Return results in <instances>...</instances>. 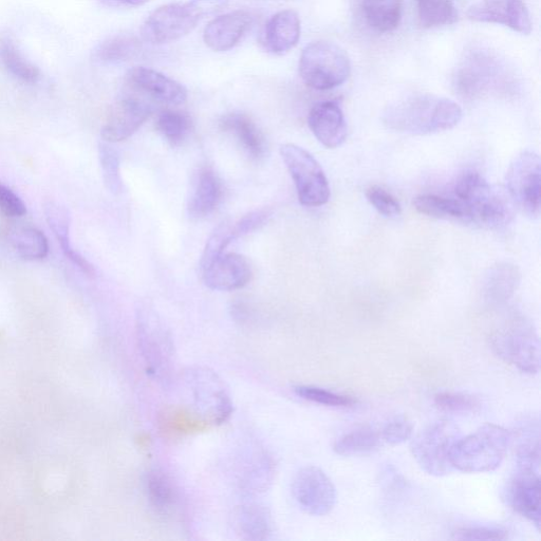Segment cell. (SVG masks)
Returning <instances> with one entry per match:
<instances>
[{
	"mask_svg": "<svg viewBox=\"0 0 541 541\" xmlns=\"http://www.w3.org/2000/svg\"><path fill=\"white\" fill-rule=\"evenodd\" d=\"M383 445L380 429L361 426L338 439L333 450L340 456H363L377 452Z\"/></svg>",
	"mask_w": 541,
	"mask_h": 541,
	"instance_id": "83f0119b",
	"label": "cell"
},
{
	"mask_svg": "<svg viewBox=\"0 0 541 541\" xmlns=\"http://www.w3.org/2000/svg\"><path fill=\"white\" fill-rule=\"evenodd\" d=\"M521 282V273L511 263H498L491 267L483 279L484 300L492 306H501L511 300Z\"/></svg>",
	"mask_w": 541,
	"mask_h": 541,
	"instance_id": "603a6c76",
	"label": "cell"
},
{
	"mask_svg": "<svg viewBox=\"0 0 541 541\" xmlns=\"http://www.w3.org/2000/svg\"><path fill=\"white\" fill-rule=\"evenodd\" d=\"M11 244L22 258L41 260L47 257L49 245L46 236L35 228H21L12 232Z\"/></svg>",
	"mask_w": 541,
	"mask_h": 541,
	"instance_id": "d6a6232c",
	"label": "cell"
},
{
	"mask_svg": "<svg viewBox=\"0 0 541 541\" xmlns=\"http://www.w3.org/2000/svg\"><path fill=\"white\" fill-rule=\"evenodd\" d=\"M253 15L245 10H237L218 16L203 32V41L215 52L233 49L251 29Z\"/></svg>",
	"mask_w": 541,
	"mask_h": 541,
	"instance_id": "d6986e66",
	"label": "cell"
},
{
	"mask_svg": "<svg viewBox=\"0 0 541 541\" xmlns=\"http://www.w3.org/2000/svg\"><path fill=\"white\" fill-rule=\"evenodd\" d=\"M0 211L8 217H22L27 213L24 201L2 183H0Z\"/></svg>",
	"mask_w": 541,
	"mask_h": 541,
	"instance_id": "7bdbcfd3",
	"label": "cell"
},
{
	"mask_svg": "<svg viewBox=\"0 0 541 541\" xmlns=\"http://www.w3.org/2000/svg\"><path fill=\"white\" fill-rule=\"evenodd\" d=\"M233 240L232 227L228 223H222L212 234L207 246L204 248L200 263L202 272L208 269L221 255L225 254V250Z\"/></svg>",
	"mask_w": 541,
	"mask_h": 541,
	"instance_id": "74e56055",
	"label": "cell"
},
{
	"mask_svg": "<svg viewBox=\"0 0 541 541\" xmlns=\"http://www.w3.org/2000/svg\"><path fill=\"white\" fill-rule=\"evenodd\" d=\"M462 116V109L456 102L423 93L387 106L382 121L393 132L427 136L453 129Z\"/></svg>",
	"mask_w": 541,
	"mask_h": 541,
	"instance_id": "6da1fadb",
	"label": "cell"
},
{
	"mask_svg": "<svg viewBox=\"0 0 541 541\" xmlns=\"http://www.w3.org/2000/svg\"><path fill=\"white\" fill-rule=\"evenodd\" d=\"M506 190L518 210L532 219L539 217L541 161L536 153L524 152L513 160Z\"/></svg>",
	"mask_w": 541,
	"mask_h": 541,
	"instance_id": "8fae6325",
	"label": "cell"
},
{
	"mask_svg": "<svg viewBox=\"0 0 541 541\" xmlns=\"http://www.w3.org/2000/svg\"><path fill=\"white\" fill-rule=\"evenodd\" d=\"M497 356L528 375H537L540 369V343L537 331L525 316L512 320L495 330L490 339Z\"/></svg>",
	"mask_w": 541,
	"mask_h": 541,
	"instance_id": "8992f818",
	"label": "cell"
},
{
	"mask_svg": "<svg viewBox=\"0 0 541 541\" xmlns=\"http://www.w3.org/2000/svg\"><path fill=\"white\" fill-rule=\"evenodd\" d=\"M146 493L149 505L162 516L173 512L177 503V490L172 478L166 473L154 470L146 479Z\"/></svg>",
	"mask_w": 541,
	"mask_h": 541,
	"instance_id": "4dcf8cb0",
	"label": "cell"
},
{
	"mask_svg": "<svg viewBox=\"0 0 541 541\" xmlns=\"http://www.w3.org/2000/svg\"><path fill=\"white\" fill-rule=\"evenodd\" d=\"M136 332L147 371L163 383L170 382L175 370V346L169 329L153 309L141 306L137 311Z\"/></svg>",
	"mask_w": 541,
	"mask_h": 541,
	"instance_id": "5b68a950",
	"label": "cell"
},
{
	"mask_svg": "<svg viewBox=\"0 0 541 541\" xmlns=\"http://www.w3.org/2000/svg\"><path fill=\"white\" fill-rule=\"evenodd\" d=\"M295 394L302 399L329 407H353L358 401L350 396L333 393V391L308 385L294 387Z\"/></svg>",
	"mask_w": 541,
	"mask_h": 541,
	"instance_id": "d590c367",
	"label": "cell"
},
{
	"mask_svg": "<svg viewBox=\"0 0 541 541\" xmlns=\"http://www.w3.org/2000/svg\"><path fill=\"white\" fill-rule=\"evenodd\" d=\"M46 217L49 226L57 235L65 255L88 276H95L96 270L89 261L74 250L69 240L68 212L58 204L50 203L46 207Z\"/></svg>",
	"mask_w": 541,
	"mask_h": 541,
	"instance_id": "f546056e",
	"label": "cell"
},
{
	"mask_svg": "<svg viewBox=\"0 0 541 541\" xmlns=\"http://www.w3.org/2000/svg\"><path fill=\"white\" fill-rule=\"evenodd\" d=\"M476 23L497 24L520 34L532 32V21L525 0H481L468 12Z\"/></svg>",
	"mask_w": 541,
	"mask_h": 541,
	"instance_id": "9a60e30c",
	"label": "cell"
},
{
	"mask_svg": "<svg viewBox=\"0 0 541 541\" xmlns=\"http://www.w3.org/2000/svg\"><path fill=\"white\" fill-rule=\"evenodd\" d=\"M271 213L267 210H259L242 217L232 228L234 239L254 232L270 218Z\"/></svg>",
	"mask_w": 541,
	"mask_h": 541,
	"instance_id": "ee69618b",
	"label": "cell"
},
{
	"mask_svg": "<svg viewBox=\"0 0 541 541\" xmlns=\"http://www.w3.org/2000/svg\"><path fill=\"white\" fill-rule=\"evenodd\" d=\"M540 477L539 466L517 464V473L511 479L507 500L509 506L520 516L540 528Z\"/></svg>",
	"mask_w": 541,
	"mask_h": 541,
	"instance_id": "5bb4252c",
	"label": "cell"
},
{
	"mask_svg": "<svg viewBox=\"0 0 541 541\" xmlns=\"http://www.w3.org/2000/svg\"><path fill=\"white\" fill-rule=\"evenodd\" d=\"M365 195L372 207L384 217L394 218L402 212L401 204L396 197L379 185L370 186Z\"/></svg>",
	"mask_w": 541,
	"mask_h": 541,
	"instance_id": "60d3db41",
	"label": "cell"
},
{
	"mask_svg": "<svg viewBox=\"0 0 541 541\" xmlns=\"http://www.w3.org/2000/svg\"><path fill=\"white\" fill-rule=\"evenodd\" d=\"M222 197V183L218 175L204 169L200 172L195 190L189 201V214L194 219H202L211 215Z\"/></svg>",
	"mask_w": 541,
	"mask_h": 541,
	"instance_id": "4316f807",
	"label": "cell"
},
{
	"mask_svg": "<svg viewBox=\"0 0 541 541\" xmlns=\"http://www.w3.org/2000/svg\"><path fill=\"white\" fill-rule=\"evenodd\" d=\"M460 437L459 428L453 422L439 421L424 428L414 438L410 450L422 471L442 477L455 470L451 451Z\"/></svg>",
	"mask_w": 541,
	"mask_h": 541,
	"instance_id": "9c48e42d",
	"label": "cell"
},
{
	"mask_svg": "<svg viewBox=\"0 0 541 541\" xmlns=\"http://www.w3.org/2000/svg\"><path fill=\"white\" fill-rule=\"evenodd\" d=\"M185 381L191 390L198 414L205 420L222 424L231 417V398L214 371L201 367L190 369L186 372Z\"/></svg>",
	"mask_w": 541,
	"mask_h": 541,
	"instance_id": "7c38bea8",
	"label": "cell"
},
{
	"mask_svg": "<svg viewBox=\"0 0 541 541\" xmlns=\"http://www.w3.org/2000/svg\"><path fill=\"white\" fill-rule=\"evenodd\" d=\"M152 114L153 107L147 102L132 97L124 98L110 110L102 128V138L109 143L125 141L137 133Z\"/></svg>",
	"mask_w": 541,
	"mask_h": 541,
	"instance_id": "2e32d148",
	"label": "cell"
},
{
	"mask_svg": "<svg viewBox=\"0 0 541 541\" xmlns=\"http://www.w3.org/2000/svg\"><path fill=\"white\" fill-rule=\"evenodd\" d=\"M281 156L294 181L298 200L308 208L323 207L330 199V186L322 166L301 146L284 144Z\"/></svg>",
	"mask_w": 541,
	"mask_h": 541,
	"instance_id": "ba28073f",
	"label": "cell"
},
{
	"mask_svg": "<svg viewBox=\"0 0 541 541\" xmlns=\"http://www.w3.org/2000/svg\"><path fill=\"white\" fill-rule=\"evenodd\" d=\"M453 538L458 540H506L509 535L506 530L501 528L469 526L456 529Z\"/></svg>",
	"mask_w": 541,
	"mask_h": 541,
	"instance_id": "b9f144b4",
	"label": "cell"
},
{
	"mask_svg": "<svg viewBox=\"0 0 541 541\" xmlns=\"http://www.w3.org/2000/svg\"><path fill=\"white\" fill-rule=\"evenodd\" d=\"M512 82L508 65L496 53L485 48L466 52L453 76V86L458 95L470 101L508 93Z\"/></svg>",
	"mask_w": 541,
	"mask_h": 541,
	"instance_id": "3957f363",
	"label": "cell"
},
{
	"mask_svg": "<svg viewBox=\"0 0 541 541\" xmlns=\"http://www.w3.org/2000/svg\"><path fill=\"white\" fill-rule=\"evenodd\" d=\"M157 130L167 142L179 146L191 135L192 120L181 111L166 109L158 117Z\"/></svg>",
	"mask_w": 541,
	"mask_h": 541,
	"instance_id": "e575fe53",
	"label": "cell"
},
{
	"mask_svg": "<svg viewBox=\"0 0 541 541\" xmlns=\"http://www.w3.org/2000/svg\"><path fill=\"white\" fill-rule=\"evenodd\" d=\"M513 435L496 424H484L465 438H459L451 451L453 468L463 473H488L497 470L505 459Z\"/></svg>",
	"mask_w": 541,
	"mask_h": 541,
	"instance_id": "277c9868",
	"label": "cell"
},
{
	"mask_svg": "<svg viewBox=\"0 0 541 541\" xmlns=\"http://www.w3.org/2000/svg\"><path fill=\"white\" fill-rule=\"evenodd\" d=\"M126 80L129 85L163 104L178 106L188 100V90L182 84L151 68L130 69Z\"/></svg>",
	"mask_w": 541,
	"mask_h": 541,
	"instance_id": "e0dca14e",
	"label": "cell"
},
{
	"mask_svg": "<svg viewBox=\"0 0 541 541\" xmlns=\"http://www.w3.org/2000/svg\"><path fill=\"white\" fill-rule=\"evenodd\" d=\"M308 125L317 141L327 148H338L347 139L348 126L338 102L325 101L314 105L310 110Z\"/></svg>",
	"mask_w": 541,
	"mask_h": 541,
	"instance_id": "ffe728a7",
	"label": "cell"
},
{
	"mask_svg": "<svg viewBox=\"0 0 541 541\" xmlns=\"http://www.w3.org/2000/svg\"><path fill=\"white\" fill-rule=\"evenodd\" d=\"M420 25L425 29L451 26L459 21L453 0H416Z\"/></svg>",
	"mask_w": 541,
	"mask_h": 541,
	"instance_id": "1f68e13d",
	"label": "cell"
},
{
	"mask_svg": "<svg viewBox=\"0 0 541 541\" xmlns=\"http://www.w3.org/2000/svg\"><path fill=\"white\" fill-rule=\"evenodd\" d=\"M384 444L395 446L413 438L414 424L405 416H397L380 428Z\"/></svg>",
	"mask_w": 541,
	"mask_h": 541,
	"instance_id": "ab89813d",
	"label": "cell"
},
{
	"mask_svg": "<svg viewBox=\"0 0 541 541\" xmlns=\"http://www.w3.org/2000/svg\"><path fill=\"white\" fill-rule=\"evenodd\" d=\"M233 524L236 534L245 540H266L273 530L269 510L259 505L239 507L234 513Z\"/></svg>",
	"mask_w": 541,
	"mask_h": 541,
	"instance_id": "484cf974",
	"label": "cell"
},
{
	"mask_svg": "<svg viewBox=\"0 0 541 541\" xmlns=\"http://www.w3.org/2000/svg\"><path fill=\"white\" fill-rule=\"evenodd\" d=\"M436 407L450 414H473L481 407L480 400L473 395L444 391L434 398Z\"/></svg>",
	"mask_w": 541,
	"mask_h": 541,
	"instance_id": "8d00e7d4",
	"label": "cell"
},
{
	"mask_svg": "<svg viewBox=\"0 0 541 541\" xmlns=\"http://www.w3.org/2000/svg\"><path fill=\"white\" fill-rule=\"evenodd\" d=\"M454 197L469 214V223L489 230L505 228L515 216V204L507 190L490 184L478 172H463L454 185Z\"/></svg>",
	"mask_w": 541,
	"mask_h": 541,
	"instance_id": "7a4b0ae2",
	"label": "cell"
},
{
	"mask_svg": "<svg viewBox=\"0 0 541 541\" xmlns=\"http://www.w3.org/2000/svg\"><path fill=\"white\" fill-rule=\"evenodd\" d=\"M202 273L204 284L221 292L244 288L250 283L253 274L249 260L236 253L221 255Z\"/></svg>",
	"mask_w": 541,
	"mask_h": 541,
	"instance_id": "ac0fdd59",
	"label": "cell"
},
{
	"mask_svg": "<svg viewBox=\"0 0 541 541\" xmlns=\"http://www.w3.org/2000/svg\"><path fill=\"white\" fill-rule=\"evenodd\" d=\"M223 132L233 135L253 161L264 160L268 155L267 140L255 122L245 114H229L220 121Z\"/></svg>",
	"mask_w": 541,
	"mask_h": 541,
	"instance_id": "7402d4cb",
	"label": "cell"
},
{
	"mask_svg": "<svg viewBox=\"0 0 541 541\" xmlns=\"http://www.w3.org/2000/svg\"><path fill=\"white\" fill-rule=\"evenodd\" d=\"M292 493L298 506L312 516L329 514L337 502V491L332 481L316 466H307L297 472Z\"/></svg>",
	"mask_w": 541,
	"mask_h": 541,
	"instance_id": "4fadbf2b",
	"label": "cell"
},
{
	"mask_svg": "<svg viewBox=\"0 0 541 541\" xmlns=\"http://www.w3.org/2000/svg\"><path fill=\"white\" fill-rule=\"evenodd\" d=\"M100 160L107 189L117 195L123 190L119 155L113 147L101 145Z\"/></svg>",
	"mask_w": 541,
	"mask_h": 541,
	"instance_id": "f35d334b",
	"label": "cell"
},
{
	"mask_svg": "<svg viewBox=\"0 0 541 541\" xmlns=\"http://www.w3.org/2000/svg\"><path fill=\"white\" fill-rule=\"evenodd\" d=\"M300 37V16L293 10H285L270 18L265 27L263 44L268 52L284 55L297 45Z\"/></svg>",
	"mask_w": 541,
	"mask_h": 541,
	"instance_id": "44dd1931",
	"label": "cell"
},
{
	"mask_svg": "<svg viewBox=\"0 0 541 541\" xmlns=\"http://www.w3.org/2000/svg\"><path fill=\"white\" fill-rule=\"evenodd\" d=\"M351 73L348 54L339 45L320 41L302 52L300 74L304 83L315 90H330L344 84Z\"/></svg>",
	"mask_w": 541,
	"mask_h": 541,
	"instance_id": "52a82bcc",
	"label": "cell"
},
{
	"mask_svg": "<svg viewBox=\"0 0 541 541\" xmlns=\"http://www.w3.org/2000/svg\"><path fill=\"white\" fill-rule=\"evenodd\" d=\"M142 51V43L133 34H117L108 37L92 50L93 62L103 65H119L132 61Z\"/></svg>",
	"mask_w": 541,
	"mask_h": 541,
	"instance_id": "d4e9b609",
	"label": "cell"
},
{
	"mask_svg": "<svg viewBox=\"0 0 541 541\" xmlns=\"http://www.w3.org/2000/svg\"><path fill=\"white\" fill-rule=\"evenodd\" d=\"M0 61L11 76L18 81L34 84L41 78L40 69L29 62L10 42L0 47Z\"/></svg>",
	"mask_w": 541,
	"mask_h": 541,
	"instance_id": "836d02e7",
	"label": "cell"
},
{
	"mask_svg": "<svg viewBox=\"0 0 541 541\" xmlns=\"http://www.w3.org/2000/svg\"><path fill=\"white\" fill-rule=\"evenodd\" d=\"M366 25L381 34L395 31L402 20V0H359Z\"/></svg>",
	"mask_w": 541,
	"mask_h": 541,
	"instance_id": "cb8c5ba5",
	"label": "cell"
},
{
	"mask_svg": "<svg viewBox=\"0 0 541 541\" xmlns=\"http://www.w3.org/2000/svg\"><path fill=\"white\" fill-rule=\"evenodd\" d=\"M415 209L422 215L442 220L469 223L464 204L456 197L421 195L414 200Z\"/></svg>",
	"mask_w": 541,
	"mask_h": 541,
	"instance_id": "f1b7e54d",
	"label": "cell"
},
{
	"mask_svg": "<svg viewBox=\"0 0 541 541\" xmlns=\"http://www.w3.org/2000/svg\"><path fill=\"white\" fill-rule=\"evenodd\" d=\"M202 15V9L193 3L162 6L147 17L141 29L142 39L152 45L178 41L197 27Z\"/></svg>",
	"mask_w": 541,
	"mask_h": 541,
	"instance_id": "30bf717a",
	"label": "cell"
},
{
	"mask_svg": "<svg viewBox=\"0 0 541 541\" xmlns=\"http://www.w3.org/2000/svg\"><path fill=\"white\" fill-rule=\"evenodd\" d=\"M102 5L109 7H140L149 2V0H97Z\"/></svg>",
	"mask_w": 541,
	"mask_h": 541,
	"instance_id": "f6af8a7d",
	"label": "cell"
}]
</instances>
